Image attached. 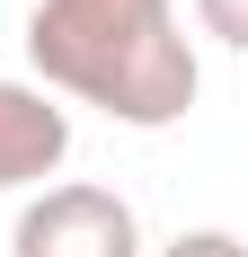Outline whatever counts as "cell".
Segmentation results:
<instances>
[{
	"mask_svg": "<svg viewBox=\"0 0 248 257\" xmlns=\"http://www.w3.org/2000/svg\"><path fill=\"white\" fill-rule=\"evenodd\" d=\"M27 62L45 98H80L133 133H169L204 89L177 0H36Z\"/></svg>",
	"mask_w": 248,
	"mask_h": 257,
	"instance_id": "6da1fadb",
	"label": "cell"
},
{
	"mask_svg": "<svg viewBox=\"0 0 248 257\" xmlns=\"http://www.w3.org/2000/svg\"><path fill=\"white\" fill-rule=\"evenodd\" d=\"M9 257H142V222L115 186H36V204L9 231Z\"/></svg>",
	"mask_w": 248,
	"mask_h": 257,
	"instance_id": "7a4b0ae2",
	"label": "cell"
},
{
	"mask_svg": "<svg viewBox=\"0 0 248 257\" xmlns=\"http://www.w3.org/2000/svg\"><path fill=\"white\" fill-rule=\"evenodd\" d=\"M71 160V106H53L36 80H0V195L45 186Z\"/></svg>",
	"mask_w": 248,
	"mask_h": 257,
	"instance_id": "3957f363",
	"label": "cell"
},
{
	"mask_svg": "<svg viewBox=\"0 0 248 257\" xmlns=\"http://www.w3.org/2000/svg\"><path fill=\"white\" fill-rule=\"evenodd\" d=\"M195 27L222 36L230 53H248V0H195Z\"/></svg>",
	"mask_w": 248,
	"mask_h": 257,
	"instance_id": "277c9868",
	"label": "cell"
},
{
	"mask_svg": "<svg viewBox=\"0 0 248 257\" xmlns=\"http://www.w3.org/2000/svg\"><path fill=\"white\" fill-rule=\"evenodd\" d=\"M160 257H248V239H230V231H177Z\"/></svg>",
	"mask_w": 248,
	"mask_h": 257,
	"instance_id": "5b68a950",
	"label": "cell"
}]
</instances>
